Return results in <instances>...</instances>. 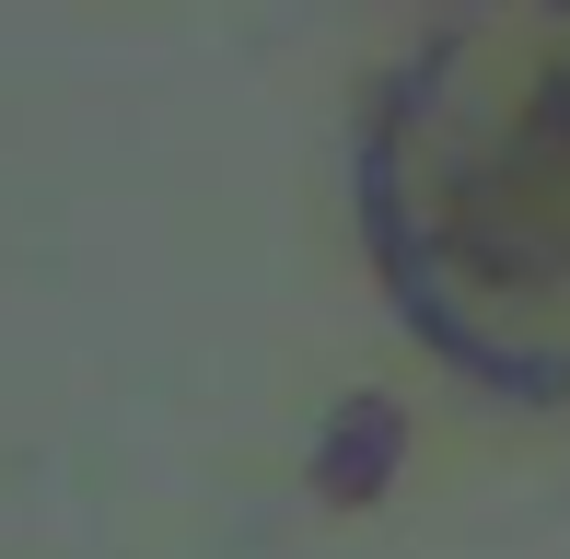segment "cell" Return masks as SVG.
Returning a JSON list of instances; mask_svg holds the SVG:
<instances>
[{"instance_id":"1","label":"cell","mask_w":570,"mask_h":559,"mask_svg":"<svg viewBox=\"0 0 570 559\" xmlns=\"http://www.w3.org/2000/svg\"><path fill=\"white\" fill-rule=\"evenodd\" d=\"M373 268L431 350L570 409V0H396L361 82Z\"/></svg>"}]
</instances>
